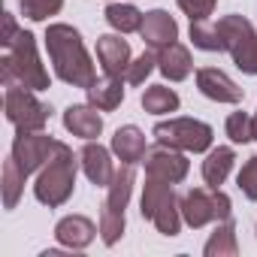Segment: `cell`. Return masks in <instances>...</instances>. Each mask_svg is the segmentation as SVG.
<instances>
[{"label": "cell", "instance_id": "obj_21", "mask_svg": "<svg viewBox=\"0 0 257 257\" xmlns=\"http://www.w3.org/2000/svg\"><path fill=\"white\" fill-rule=\"evenodd\" d=\"M206 257H236L239 254V245H236V224H233V218H227V221H218V227H215V233L209 236V242H206Z\"/></svg>", "mask_w": 257, "mask_h": 257}, {"label": "cell", "instance_id": "obj_16", "mask_svg": "<svg viewBox=\"0 0 257 257\" xmlns=\"http://www.w3.org/2000/svg\"><path fill=\"white\" fill-rule=\"evenodd\" d=\"M97 233H100V227H97L91 218H85V215H67V218H61L58 227H55V239H58L61 245L73 248V251L88 248Z\"/></svg>", "mask_w": 257, "mask_h": 257}, {"label": "cell", "instance_id": "obj_13", "mask_svg": "<svg viewBox=\"0 0 257 257\" xmlns=\"http://www.w3.org/2000/svg\"><path fill=\"white\" fill-rule=\"evenodd\" d=\"M140 34H143V43L149 49L161 52L164 46H170V43L179 40V25H176V19L167 10H152V13H146Z\"/></svg>", "mask_w": 257, "mask_h": 257}, {"label": "cell", "instance_id": "obj_17", "mask_svg": "<svg viewBox=\"0 0 257 257\" xmlns=\"http://www.w3.org/2000/svg\"><path fill=\"white\" fill-rule=\"evenodd\" d=\"M112 152L118 155L121 164H140L149 152L146 146V134L140 131L137 124H127V127H118L115 137H112Z\"/></svg>", "mask_w": 257, "mask_h": 257}, {"label": "cell", "instance_id": "obj_10", "mask_svg": "<svg viewBox=\"0 0 257 257\" xmlns=\"http://www.w3.org/2000/svg\"><path fill=\"white\" fill-rule=\"evenodd\" d=\"M143 164H146V173H149V176L167 179V182H173V185L185 182V176H188V170H191V161L182 155V149H173V146H164V143L152 146V149L146 152Z\"/></svg>", "mask_w": 257, "mask_h": 257}, {"label": "cell", "instance_id": "obj_9", "mask_svg": "<svg viewBox=\"0 0 257 257\" xmlns=\"http://www.w3.org/2000/svg\"><path fill=\"white\" fill-rule=\"evenodd\" d=\"M55 149H58V140L43 131H19V137L13 140V158L25 170V176L43 170L46 161L55 155Z\"/></svg>", "mask_w": 257, "mask_h": 257}, {"label": "cell", "instance_id": "obj_32", "mask_svg": "<svg viewBox=\"0 0 257 257\" xmlns=\"http://www.w3.org/2000/svg\"><path fill=\"white\" fill-rule=\"evenodd\" d=\"M176 4H179V10L191 22H197V19H209L212 16V10H215L218 0H176Z\"/></svg>", "mask_w": 257, "mask_h": 257}, {"label": "cell", "instance_id": "obj_26", "mask_svg": "<svg viewBox=\"0 0 257 257\" xmlns=\"http://www.w3.org/2000/svg\"><path fill=\"white\" fill-rule=\"evenodd\" d=\"M191 40L197 49L203 52H224V40L218 34V25H212L209 19H197L191 22Z\"/></svg>", "mask_w": 257, "mask_h": 257}, {"label": "cell", "instance_id": "obj_4", "mask_svg": "<svg viewBox=\"0 0 257 257\" xmlns=\"http://www.w3.org/2000/svg\"><path fill=\"white\" fill-rule=\"evenodd\" d=\"M140 212L143 218H149L158 233L164 236H179L182 230V200L173 188V182L167 179H158V176H149L146 185H143V200H140Z\"/></svg>", "mask_w": 257, "mask_h": 257}, {"label": "cell", "instance_id": "obj_31", "mask_svg": "<svg viewBox=\"0 0 257 257\" xmlns=\"http://www.w3.org/2000/svg\"><path fill=\"white\" fill-rule=\"evenodd\" d=\"M236 185H239V191H242L248 200L257 203V155H251V158L242 164V170H239V176H236Z\"/></svg>", "mask_w": 257, "mask_h": 257}, {"label": "cell", "instance_id": "obj_3", "mask_svg": "<svg viewBox=\"0 0 257 257\" xmlns=\"http://www.w3.org/2000/svg\"><path fill=\"white\" fill-rule=\"evenodd\" d=\"M82 161L73 155V149L67 143H58L55 155L46 161V167L40 170L37 176V185H34V197L49 206V209H58L64 206L70 197H73V188H76V167Z\"/></svg>", "mask_w": 257, "mask_h": 257}, {"label": "cell", "instance_id": "obj_14", "mask_svg": "<svg viewBox=\"0 0 257 257\" xmlns=\"http://www.w3.org/2000/svg\"><path fill=\"white\" fill-rule=\"evenodd\" d=\"M79 161H82V173L88 176V182H91L94 188H109V182H112V176H115L109 149H103L100 143L88 140L85 149L79 152Z\"/></svg>", "mask_w": 257, "mask_h": 257}, {"label": "cell", "instance_id": "obj_6", "mask_svg": "<svg viewBox=\"0 0 257 257\" xmlns=\"http://www.w3.org/2000/svg\"><path fill=\"white\" fill-rule=\"evenodd\" d=\"M182 218H185L188 227L200 230V227H206L212 221L233 218V203L218 188H191L182 197Z\"/></svg>", "mask_w": 257, "mask_h": 257}, {"label": "cell", "instance_id": "obj_15", "mask_svg": "<svg viewBox=\"0 0 257 257\" xmlns=\"http://www.w3.org/2000/svg\"><path fill=\"white\" fill-rule=\"evenodd\" d=\"M64 127L79 140H97L103 131V115L91 103H73L64 112Z\"/></svg>", "mask_w": 257, "mask_h": 257}, {"label": "cell", "instance_id": "obj_11", "mask_svg": "<svg viewBox=\"0 0 257 257\" xmlns=\"http://www.w3.org/2000/svg\"><path fill=\"white\" fill-rule=\"evenodd\" d=\"M197 88H200L203 97H209L215 103H242V97H245V91L218 67L197 70Z\"/></svg>", "mask_w": 257, "mask_h": 257}, {"label": "cell", "instance_id": "obj_24", "mask_svg": "<svg viewBox=\"0 0 257 257\" xmlns=\"http://www.w3.org/2000/svg\"><path fill=\"white\" fill-rule=\"evenodd\" d=\"M25 170L16 164V158L10 155L4 161V206L7 209H16L19 200H22V191H25Z\"/></svg>", "mask_w": 257, "mask_h": 257}, {"label": "cell", "instance_id": "obj_30", "mask_svg": "<svg viewBox=\"0 0 257 257\" xmlns=\"http://www.w3.org/2000/svg\"><path fill=\"white\" fill-rule=\"evenodd\" d=\"M22 7V16L31 19V22H46L49 16H58L64 0H19Z\"/></svg>", "mask_w": 257, "mask_h": 257}, {"label": "cell", "instance_id": "obj_23", "mask_svg": "<svg viewBox=\"0 0 257 257\" xmlns=\"http://www.w3.org/2000/svg\"><path fill=\"white\" fill-rule=\"evenodd\" d=\"M143 109L149 115H167L179 109V94L167 85H152L143 91Z\"/></svg>", "mask_w": 257, "mask_h": 257}, {"label": "cell", "instance_id": "obj_20", "mask_svg": "<svg viewBox=\"0 0 257 257\" xmlns=\"http://www.w3.org/2000/svg\"><path fill=\"white\" fill-rule=\"evenodd\" d=\"M233 164H236V152H233L230 146L212 149V152L206 155V161H203V179H206V185H209V188H221L224 179L230 176Z\"/></svg>", "mask_w": 257, "mask_h": 257}, {"label": "cell", "instance_id": "obj_29", "mask_svg": "<svg viewBox=\"0 0 257 257\" xmlns=\"http://www.w3.org/2000/svg\"><path fill=\"white\" fill-rule=\"evenodd\" d=\"M155 67H158V52H155V49H149V52H143L140 58H134V61H131L124 82H131V85H143V82L152 76V70H155Z\"/></svg>", "mask_w": 257, "mask_h": 257}, {"label": "cell", "instance_id": "obj_18", "mask_svg": "<svg viewBox=\"0 0 257 257\" xmlns=\"http://www.w3.org/2000/svg\"><path fill=\"white\" fill-rule=\"evenodd\" d=\"M158 70H161L164 79H170V82H182V79H188L191 70H194L191 52H188L179 40L170 43V46H164V49L158 52Z\"/></svg>", "mask_w": 257, "mask_h": 257}, {"label": "cell", "instance_id": "obj_28", "mask_svg": "<svg viewBox=\"0 0 257 257\" xmlns=\"http://www.w3.org/2000/svg\"><path fill=\"white\" fill-rule=\"evenodd\" d=\"M224 131H227L230 143L245 146V143L254 140V118H251L248 112H233V115L227 118V124H224Z\"/></svg>", "mask_w": 257, "mask_h": 257}, {"label": "cell", "instance_id": "obj_25", "mask_svg": "<svg viewBox=\"0 0 257 257\" xmlns=\"http://www.w3.org/2000/svg\"><path fill=\"white\" fill-rule=\"evenodd\" d=\"M218 34L224 40V52H233L248 34H254V28L245 16H224V19H218Z\"/></svg>", "mask_w": 257, "mask_h": 257}, {"label": "cell", "instance_id": "obj_33", "mask_svg": "<svg viewBox=\"0 0 257 257\" xmlns=\"http://www.w3.org/2000/svg\"><path fill=\"white\" fill-rule=\"evenodd\" d=\"M19 25H16V16L13 13H4V37H0V46H10L16 37H19Z\"/></svg>", "mask_w": 257, "mask_h": 257}, {"label": "cell", "instance_id": "obj_5", "mask_svg": "<svg viewBox=\"0 0 257 257\" xmlns=\"http://www.w3.org/2000/svg\"><path fill=\"white\" fill-rule=\"evenodd\" d=\"M134 185H137V173H134V164H121L109 182V194L100 206V239L106 245H115L121 236H124V209L131 203V194H134Z\"/></svg>", "mask_w": 257, "mask_h": 257}, {"label": "cell", "instance_id": "obj_7", "mask_svg": "<svg viewBox=\"0 0 257 257\" xmlns=\"http://www.w3.org/2000/svg\"><path fill=\"white\" fill-rule=\"evenodd\" d=\"M152 137L164 146L182 149V152H209L212 149V127L197 118H170L155 124Z\"/></svg>", "mask_w": 257, "mask_h": 257}, {"label": "cell", "instance_id": "obj_34", "mask_svg": "<svg viewBox=\"0 0 257 257\" xmlns=\"http://www.w3.org/2000/svg\"><path fill=\"white\" fill-rule=\"evenodd\" d=\"M254 140H257V115H254Z\"/></svg>", "mask_w": 257, "mask_h": 257}, {"label": "cell", "instance_id": "obj_27", "mask_svg": "<svg viewBox=\"0 0 257 257\" xmlns=\"http://www.w3.org/2000/svg\"><path fill=\"white\" fill-rule=\"evenodd\" d=\"M230 58H233V64H236L242 73L257 76V34H248V37L230 52Z\"/></svg>", "mask_w": 257, "mask_h": 257}, {"label": "cell", "instance_id": "obj_22", "mask_svg": "<svg viewBox=\"0 0 257 257\" xmlns=\"http://www.w3.org/2000/svg\"><path fill=\"white\" fill-rule=\"evenodd\" d=\"M103 16H106L109 28H115L118 34H134V31H140L143 28V19H146L134 4H109Z\"/></svg>", "mask_w": 257, "mask_h": 257}, {"label": "cell", "instance_id": "obj_8", "mask_svg": "<svg viewBox=\"0 0 257 257\" xmlns=\"http://www.w3.org/2000/svg\"><path fill=\"white\" fill-rule=\"evenodd\" d=\"M4 112H7V121L16 124L19 131H43L52 115V109L46 103H40L31 88H22V85H7Z\"/></svg>", "mask_w": 257, "mask_h": 257}, {"label": "cell", "instance_id": "obj_19", "mask_svg": "<svg viewBox=\"0 0 257 257\" xmlns=\"http://www.w3.org/2000/svg\"><path fill=\"white\" fill-rule=\"evenodd\" d=\"M85 91H88V103L97 106L100 112H112L124 100V82L118 76H109V73L103 79H94Z\"/></svg>", "mask_w": 257, "mask_h": 257}, {"label": "cell", "instance_id": "obj_12", "mask_svg": "<svg viewBox=\"0 0 257 257\" xmlns=\"http://www.w3.org/2000/svg\"><path fill=\"white\" fill-rule=\"evenodd\" d=\"M97 61L109 76L124 79L127 67H131V46L118 34H103V37H97Z\"/></svg>", "mask_w": 257, "mask_h": 257}, {"label": "cell", "instance_id": "obj_2", "mask_svg": "<svg viewBox=\"0 0 257 257\" xmlns=\"http://www.w3.org/2000/svg\"><path fill=\"white\" fill-rule=\"evenodd\" d=\"M0 73H4V85H22L31 91H46L49 73L40 64L37 55V40L31 31H19V37L4 46V58H0Z\"/></svg>", "mask_w": 257, "mask_h": 257}, {"label": "cell", "instance_id": "obj_1", "mask_svg": "<svg viewBox=\"0 0 257 257\" xmlns=\"http://www.w3.org/2000/svg\"><path fill=\"white\" fill-rule=\"evenodd\" d=\"M46 49L55 67V76L73 88H88L97 76H94V61L85 52L82 34L73 25L55 22L46 28Z\"/></svg>", "mask_w": 257, "mask_h": 257}]
</instances>
